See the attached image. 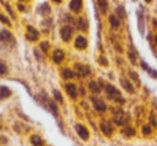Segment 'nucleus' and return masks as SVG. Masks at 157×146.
<instances>
[{"label": "nucleus", "instance_id": "f257e3e1", "mask_svg": "<svg viewBox=\"0 0 157 146\" xmlns=\"http://www.w3.org/2000/svg\"><path fill=\"white\" fill-rule=\"evenodd\" d=\"M75 129H76L78 136H80L82 140L87 141L88 139H89V131H88L87 128L83 127L82 125H80V124H77V125L75 126Z\"/></svg>", "mask_w": 157, "mask_h": 146}, {"label": "nucleus", "instance_id": "f03ea898", "mask_svg": "<svg viewBox=\"0 0 157 146\" xmlns=\"http://www.w3.org/2000/svg\"><path fill=\"white\" fill-rule=\"evenodd\" d=\"M27 29H28V31H27V34H26V38H27L29 41H35L40 36L39 31H37L35 28L31 27V26H28Z\"/></svg>", "mask_w": 157, "mask_h": 146}, {"label": "nucleus", "instance_id": "7ed1b4c3", "mask_svg": "<svg viewBox=\"0 0 157 146\" xmlns=\"http://www.w3.org/2000/svg\"><path fill=\"white\" fill-rule=\"evenodd\" d=\"M73 34V29L70 27V26H64V27L61 29V37L64 41H68L71 39Z\"/></svg>", "mask_w": 157, "mask_h": 146}, {"label": "nucleus", "instance_id": "20e7f679", "mask_svg": "<svg viewBox=\"0 0 157 146\" xmlns=\"http://www.w3.org/2000/svg\"><path fill=\"white\" fill-rule=\"evenodd\" d=\"M65 89H66V91H67V94L70 95L73 99H76V97H77V88H76V86H75L74 84H72V83L66 84Z\"/></svg>", "mask_w": 157, "mask_h": 146}, {"label": "nucleus", "instance_id": "39448f33", "mask_svg": "<svg viewBox=\"0 0 157 146\" xmlns=\"http://www.w3.org/2000/svg\"><path fill=\"white\" fill-rule=\"evenodd\" d=\"M87 44H88L87 40L81 36L77 37L76 41H75V46H76L78 50H85V48L87 47Z\"/></svg>", "mask_w": 157, "mask_h": 146}, {"label": "nucleus", "instance_id": "423d86ee", "mask_svg": "<svg viewBox=\"0 0 157 146\" xmlns=\"http://www.w3.org/2000/svg\"><path fill=\"white\" fill-rule=\"evenodd\" d=\"M0 41L1 42H11L13 41V36L9 30H2L0 32Z\"/></svg>", "mask_w": 157, "mask_h": 146}, {"label": "nucleus", "instance_id": "0eeeda50", "mask_svg": "<svg viewBox=\"0 0 157 146\" xmlns=\"http://www.w3.org/2000/svg\"><path fill=\"white\" fill-rule=\"evenodd\" d=\"M76 70L77 72L79 73L80 75H89L90 74V68L88 66H85V65H76Z\"/></svg>", "mask_w": 157, "mask_h": 146}, {"label": "nucleus", "instance_id": "6e6552de", "mask_svg": "<svg viewBox=\"0 0 157 146\" xmlns=\"http://www.w3.org/2000/svg\"><path fill=\"white\" fill-rule=\"evenodd\" d=\"M11 96V90L6 86H0V100L6 99Z\"/></svg>", "mask_w": 157, "mask_h": 146}, {"label": "nucleus", "instance_id": "1a4fd4ad", "mask_svg": "<svg viewBox=\"0 0 157 146\" xmlns=\"http://www.w3.org/2000/svg\"><path fill=\"white\" fill-rule=\"evenodd\" d=\"M52 58H54L55 63H61V61H62V59L64 58L63 52L61 50H56L54 52V56H52Z\"/></svg>", "mask_w": 157, "mask_h": 146}, {"label": "nucleus", "instance_id": "9d476101", "mask_svg": "<svg viewBox=\"0 0 157 146\" xmlns=\"http://www.w3.org/2000/svg\"><path fill=\"white\" fill-rule=\"evenodd\" d=\"M81 3H82V2L79 1V0H74V1H71V3H70L71 10L75 11V12H78V11L81 9Z\"/></svg>", "mask_w": 157, "mask_h": 146}, {"label": "nucleus", "instance_id": "9b49d317", "mask_svg": "<svg viewBox=\"0 0 157 146\" xmlns=\"http://www.w3.org/2000/svg\"><path fill=\"white\" fill-rule=\"evenodd\" d=\"M101 131L104 132V134H106V136H110V133H111V131H112L111 126H110L108 123H103V124H101Z\"/></svg>", "mask_w": 157, "mask_h": 146}, {"label": "nucleus", "instance_id": "f8f14e48", "mask_svg": "<svg viewBox=\"0 0 157 146\" xmlns=\"http://www.w3.org/2000/svg\"><path fill=\"white\" fill-rule=\"evenodd\" d=\"M106 91H107L109 95H111V96H113V97L114 96H119V95H120V91H119V90L117 89L114 86L110 85V84L106 86Z\"/></svg>", "mask_w": 157, "mask_h": 146}, {"label": "nucleus", "instance_id": "ddd939ff", "mask_svg": "<svg viewBox=\"0 0 157 146\" xmlns=\"http://www.w3.org/2000/svg\"><path fill=\"white\" fill-rule=\"evenodd\" d=\"M121 83H122V86L124 87L125 90H127L128 92H134V87L130 84V82H128L127 79H121Z\"/></svg>", "mask_w": 157, "mask_h": 146}, {"label": "nucleus", "instance_id": "4468645a", "mask_svg": "<svg viewBox=\"0 0 157 146\" xmlns=\"http://www.w3.org/2000/svg\"><path fill=\"white\" fill-rule=\"evenodd\" d=\"M31 143L33 146H42L43 145V140L41 139V136H33L31 138Z\"/></svg>", "mask_w": 157, "mask_h": 146}, {"label": "nucleus", "instance_id": "2eb2a0df", "mask_svg": "<svg viewBox=\"0 0 157 146\" xmlns=\"http://www.w3.org/2000/svg\"><path fill=\"white\" fill-rule=\"evenodd\" d=\"M94 107H95V110H97V111H99V112H101V111H105L106 110V104L103 102V101L96 100L94 102Z\"/></svg>", "mask_w": 157, "mask_h": 146}, {"label": "nucleus", "instance_id": "dca6fc26", "mask_svg": "<svg viewBox=\"0 0 157 146\" xmlns=\"http://www.w3.org/2000/svg\"><path fill=\"white\" fill-rule=\"evenodd\" d=\"M40 12H41L42 15H46L48 14V13L50 12V8L49 6H48L47 3H44L41 6V8H40Z\"/></svg>", "mask_w": 157, "mask_h": 146}, {"label": "nucleus", "instance_id": "f3484780", "mask_svg": "<svg viewBox=\"0 0 157 146\" xmlns=\"http://www.w3.org/2000/svg\"><path fill=\"white\" fill-rule=\"evenodd\" d=\"M78 26H79V28L80 29H82V30H86L88 28V23L86 22V19L85 18H79V21H78Z\"/></svg>", "mask_w": 157, "mask_h": 146}, {"label": "nucleus", "instance_id": "a211bd4d", "mask_svg": "<svg viewBox=\"0 0 157 146\" xmlns=\"http://www.w3.org/2000/svg\"><path fill=\"white\" fill-rule=\"evenodd\" d=\"M62 75L64 79H71V77H73L75 74H74V72L71 71L70 69H64L62 71Z\"/></svg>", "mask_w": 157, "mask_h": 146}, {"label": "nucleus", "instance_id": "6ab92c4d", "mask_svg": "<svg viewBox=\"0 0 157 146\" xmlns=\"http://www.w3.org/2000/svg\"><path fill=\"white\" fill-rule=\"evenodd\" d=\"M110 23H111V25L113 26V27H119V26H120V22H119V19L117 18L116 16H113V15L110 16Z\"/></svg>", "mask_w": 157, "mask_h": 146}, {"label": "nucleus", "instance_id": "aec40b11", "mask_svg": "<svg viewBox=\"0 0 157 146\" xmlns=\"http://www.w3.org/2000/svg\"><path fill=\"white\" fill-rule=\"evenodd\" d=\"M54 96H55V98H56V100H57V101H59L60 103H62V102H63L62 96H61V94L58 91V90H55V91H54Z\"/></svg>", "mask_w": 157, "mask_h": 146}, {"label": "nucleus", "instance_id": "412c9836", "mask_svg": "<svg viewBox=\"0 0 157 146\" xmlns=\"http://www.w3.org/2000/svg\"><path fill=\"white\" fill-rule=\"evenodd\" d=\"M90 89H91L93 92H99V88H98V86H97V84L95 83V82L90 83Z\"/></svg>", "mask_w": 157, "mask_h": 146}, {"label": "nucleus", "instance_id": "4be33fe9", "mask_svg": "<svg viewBox=\"0 0 157 146\" xmlns=\"http://www.w3.org/2000/svg\"><path fill=\"white\" fill-rule=\"evenodd\" d=\"M124 133H125L127 136H132L135 134V131L132 129V128L128 127V128H126V129L124 130Z\"/></svg>", "mask_w": 157, "mask_h": 146}, {"label": "nucleus", "instance_id": "5701e85b", "mask_svg": "<svg viewBox=\"0 0 157 146\" xmlns=\"http://www.w3.org/2000/svg\"><path fill=\"white\" fill-rule=\"evenodd\" d=\"M0 21H1L3 24H8L9 26L11 25V24H10V21H9V18H8L6 16H4L3 14H0Z\"/></svg>", "mask_w": 157, "mask_h": 146}, {"label": "nucleus", "instance_id": "b1692460", "mask_svg": "<svg viewBox=\"0 0 157 146\" xmlns=\"http://www.w3.org/2000/svg\"><path fill=\"white\" fill-rule=\"evenodd\" d=\"M8 71V69H6V66L4 65L3 63H1L0 61V74H4V73H6Z\"/></svg>", "mask_w": 157, "mask_h": 146}, {"label": "nucleus", "instance_id": "393cba45", "mask_svg": "<svg viewBox=\"0 0 157 146\" xmlns=\"http://www.w3.org/2000/svg\"><path fill=\"white\" fill-rule=\"evenodd\" d=\"M40 46H41V48L44 51V52H47L48 47H49V43H48V42H42Z\"/></svg>", "mask_w": 157, "mask_h": 146}, {"label": "nucleus", "instance_id": "a878e982", "mask_svg": "<svg viewBox=\"0 0 157 146\" xmlns=\"http://www.w3.org/2000/svg\"><path fill=\"white\" fill-rule=\"evenodd\" d=\"M129 75H130V77H132V79H134V81H136L137 83H139V79H138V76H137L136 72H130Z\"/></svg>", "mask_w": 157, "mask_h": 146}, {"label": "nucleus", "instance_id": "bb28decb", "mask_svg": "<svg viewBox=\"0 0 157 146\" xmlns=\"http://www.w3.org/2000/svg\"><path fill=\"white\" fill-rule=\"evenodd\" d=\"M143 133L150 134L151 133V128H150L149 126H144V127H143Z\"/></svg>", "mask_w": 157, "mask_h": 146}, {"label": "nucleus", "instance_id": "cd10ccee", "mask_svg": "<svg viewBox=\"0 0 157 146\" xmlns=\"http://www.w3.org/2000/svg\"><path fill=\"white\" fill-rule=\"evenodd\" d=\"M98 61H99V63H101V65H103V66H106V65H107V60H106V59L104 58L103 56H101V57H99Z\"/></svg>", "mask_w": 157, "mask_h": 146}, {"label": "nucleus", "instance_id": "c85d7f7f", "mask_svg": "<svg viewBox=\"0 0 157 146\" xmlns=\"http://www.w3.org/2000/svg\"><path fill=\"white\" fill-rule=\"evenodd\" d=\"M129 58H132V63H135V61H136V58H135V56L132 54H129Z\"/></svg>", "mask_w": 157, "mask_h": 146}, {"label": "nucleus", "instance_id": "c756f323", "mask_svg": "<svg viewBox=\"0 0 157 146\" xmlns=\"http://www.w3.org/2000/svg\"><path fill=\"white\" fill-rule=\"evenodd\" d=\"M155 40H156V41H157V37H156V39H155Z\"/></svg>", "mask_w": 157, "mask_h": 146}]
</instances>
